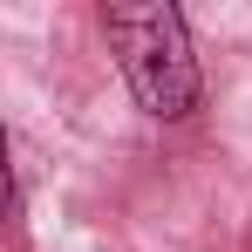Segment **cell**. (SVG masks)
Instances as JSON below:
<instances>
[{
    "instance_id": "obj_1",
    "label": "cell",
    "mask_w": 252,
    "mask_h": 252,
    "mask_svg": "<svg viewBox=\"0 0 252 252\" xmlns=\"http://www.w3.org/2000/svg\"><path fill=\"white\" fill-rule=\"evenodd\" d=\"M109 48H116V68H123L129 95L150 109V116H191L198 109V55L184 34V14L164 0H123L102 14Z\"/></svg>"
}]
</instances>
